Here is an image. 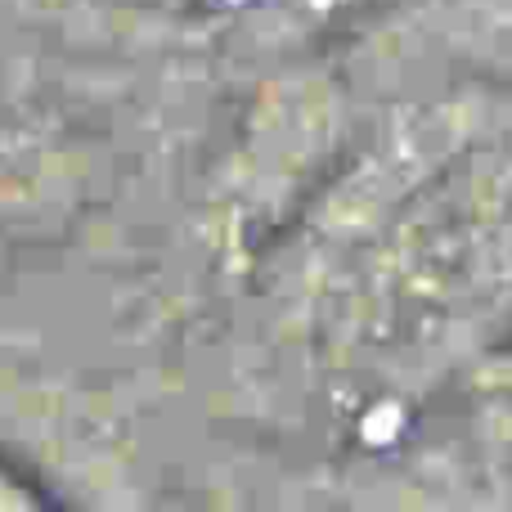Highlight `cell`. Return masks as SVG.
Segmentation results:
<instances>
[{"instance_id": "1", "label": "cell", "mask_w": 512, "mask_h": 512, "mask_svg": "<svg viewBox=\"0 0 512 512\" xmlns=\"http://www.w3.org/2000/svg\"><path fill=\"white\" fill-rule=\"evenodd\" d=\"M27 499H32V495H27L23 486H14V481H9V472L0 468V504H27Z\"/></svg>"}]
</instances>
